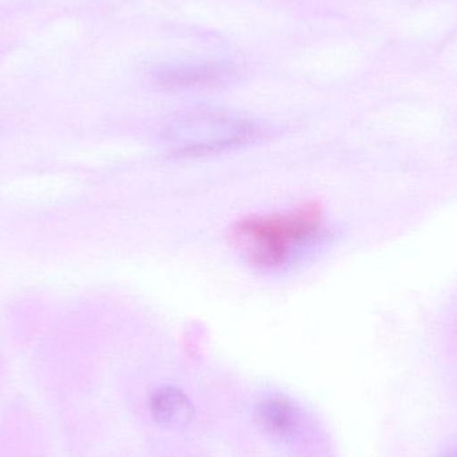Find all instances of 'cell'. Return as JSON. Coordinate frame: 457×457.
Segmentation results:
<instances>
[{"label":"cell","instance_id":"1","mask_svg":"<svg viewBox=\"0 0 457 457\" xmlns=\"http://www.w3.org/2000/svg\"><path fill=\"white\" fill-rule=\"evenodd\" d=\"M329 233L324 212L308 203L284 213L250 216L231 228L237 249L260 270H278Z\"/></svg>","mask_w":457,"mask_h":457},{"label":"cell","instance_id":"2","mask_svg":"<svg viewBox=\"0 0 457 457\" xmlns=\"http://www.w3.org/2000/svg\"><path fill=\"white\" fill-rule=\"evenodd\" d=\"M168 133L173 145H177L176 153L185 157H200L252 141L258 129L247 120L222 112L195 110L174 120Z\"/></svg>","mask_w":457,"mask_h":457},{"label":"cell","instance_id":"3","mask_svg":"<svg viewBox=\"0 0 457 457\" xmlns=\"http://www.w3.org/2000/svg\"><path fill=\"white\" fill-rule=\"evenodd\" d=\"M233 77V69L228 64H187L173 66L158 72V82L166 88L209 87L220 85Z\"/></svg>","mask_w":457,"mask_h":457},{"label":"cell","instance_id":"4","mask_svg":"<svg viewBox=\"0 0 457 457\" xmlns=\"http://www.w3.org/2000/svg\"><path fill=\"white\" fill-rule=\"evenodd\" d=\"M255 419L262 431L277 439H289L300 428V412L285 397H269L260 403Z\"/></svg>","mask_w":457,"mask_h":457},{"label":"cell","instance_id":"5","mask_svg":"<svg viewBox=\"0 0 457 457\" xmlns=\"http://www.w3.org/2000/svg\"><path fill=\"white\" fill-rule=\"evenodd\" d=\"M150 411L158 424L173 429L189 426L195 416L189 397L174 386L158 389L150 400Z\"/></svg>","mask_w":457,"mask_h":457},{"label":"cell","instance_id":"6","mask_svg":"<svg viewBox=\"0 0 457 457\" xmlns=\"http://www.w3.org/2000/svg\"><path fill=\"white\" fill-rule=\"evenodd\" d=\"M451 457H457V455H453V456H451Z\"/></svg>","mask_w":457,"mask_h":457}]
</instances>
